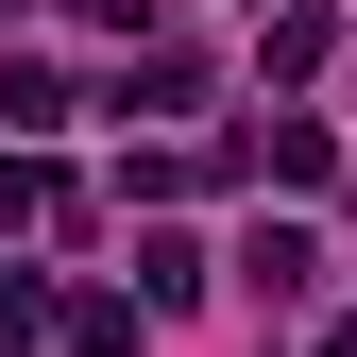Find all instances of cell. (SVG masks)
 <instances>
[{"label":"cell","mask_w":357,"mask_h":357,"mask_svg":"<svg viewBox=\"0 0 357 357\" xmlns=\"http://www.w3.org/2000/svg\"><path fill=\"white\" fill-rule=\"evenodd\" d=\"M255 52H273V85H306V68H324V52H340V17H324V0H289V17H273V34H255Z\"/></svg>","instance_id":"277c9868"},{"label":"cell","mask_w":357,"mask_h":357,"mask_svg":"<svg viewBox=\"0 0 357 357\" xmlns=\"http://www.w3.org/2000/svg\"><path fill=\"white\" fill-rule=\"evenodd\" d=\"M324 357H357V324H340V340H324Z\"/></svg>","instance_id":"8992f818"},{"label":"cell","mask_w":357,"mask_h":357,"mask_svg":"<svg viewBox=\"0 0 357 357\" xmlns=\"http://www.w3.org/2000/svg\"><path fill=\"white\" fill-rule=\"evenodd\" d=\"M52 340L68 357H137V306H119V289H52Z\"/></svg>","instance_id":"7a4b0ae2"},{"label":"cell","mask_w":357,"mask_h":357,"mask_svg":"<svg viewBox=\"0 0 357 357\" xmlns=\"http://www.w3.org/2000/svg\"><path fill=\"white\" fill-rule=\"evenodd\" d=\"M255 170H273V188H340V137H324V119H273V137H238Z\"/></svg>","instance_id":"6da1fadb"},{"label":"cell","mask_w":357,"mask_h":357,"mask_svg":"<svg viewBox=\"0 0 357 357\" xmlns=\"http://www.w3.org/2000/svg\"><path fill=\"white\" fill-rule=\"evenodd\" d=\"M306 273H324V238H306V221H255V255H238V289H273V306H289Z\"/></svg>","instance_id":"3957f363"},{"label":"cell","mask_w":357,"mask_h":357,"mask_svg":"<svg viewBox=\"0 0 357 357\" xmlns=\"http://www.w3.org/2000/svg\"><path fill=\"white\" fill-rule=\"evenodd\" d=\"M119 102H153V119H188V102H204V52H137V68H119Z\"/></svg>","instance_id":"5b68a950"}]
</instances>
